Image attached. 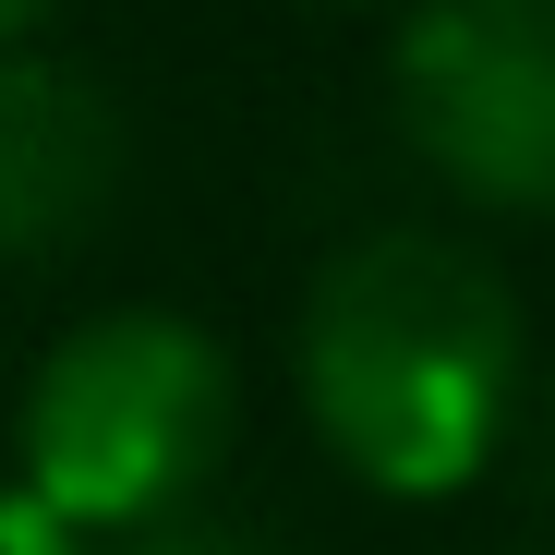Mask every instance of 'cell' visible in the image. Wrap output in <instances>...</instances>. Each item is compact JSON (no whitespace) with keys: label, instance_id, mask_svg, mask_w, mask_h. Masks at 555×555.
<instances>
[{"label":"cell","instance_id":"6da1fadb","mask_svg":"<svg viewBox=\"0 0 555 555\" xmlns=\"http://www.w3.org/2000/svg\"><path fill=\"white\" fill-rule=\"evenodd\" d=\"M314 435L375 495H459L519 399V302L472 242L362 230L302 302Z\"/></svg>","mask_w":555,"mask_h":555},{"label":"cell","instance_id":"7a4b0ae2","mask_svg":"<svg viewBox=\"0 0 555 555\" xmlns=\"http://www.w3.org/2000/svg\"><path fill=\"white\" fill-rule=\"evenodd\" d=\"M25 507L85 531H145L218 472L230 435V362L194 314H85L25 387Z\"/></svg>","mask_w":555,"mask_h":555},{"label":"cell","instance_id":"3957f363","mask_svg":"<svg viewBox=\"0 0 555 555\" xmlns=\"http://www.w3.org/2000/svg\"><path fill=\"white\" fill-rule=\"evenodd\" d=\"M399 121L472 206L555 218V0H423L399 25Z\"/></svg>","mask_w":555,"mask_h":555},{"label":"cell","instance_id":"277c9868","mask_svg":"<svg viewBox=\"0 0 555 555\" xmlns=\"http://www.w3.org/2000/svg\"><path fill=\"white\" fill-rule=\"evenodd\" d=\"M121 206V109L73 61L0 49V254H73Z\"/></svg>","mask_w":555,"mask_h":555},{"label":"cell","instance_id":"5b68a950","mask_svg":"<svg viewBox=\"0 0 555 555\" xmlns=\"http://www.w3.org/2000/svg\"><path fill=\"white\" fill-rule=\"evenodd\" d=\"M0 555H85V543H73L61 519H37L25 495H0Z\"/></svg>","mask_w":555,"mask_h":555},{"label":"cell","instance_id":"8992f818","mask_svg":"<svg viewBox=\"0 0 555 555\" xmlns=\"http://www.w3.org/2000/svg\"><path fill=\"white\" fill-rule=\"evenodd\" d=\"M37 13H49V0H0V37H25V25H37Z\"/></svg>","mask_w":555,"mask_h":555},{"label":"cell","instance_id":"52a82bcc","mask_svg":"<svg viewBox=\"0 0 555 555\" xmlns=\"http://www.w3.org/2000/svg\"><path fill=\"white\" fill-rule=\"evenodd\" d=\"M145 555H230V543H194V531H169V543H145Z\"/></svg>","mask_w":555,"mask_h":555},{"label":"cell","instance_id":"ba28073f","mask_svg":"<svg viewBox=\"0 0 555 555\" xmlns=\"http://www.w3.org/2000/svg\"><path fill=\"white\" fill-rule=\"evenodd\" d=\"M543 447H555V435H543Z\"/></svg>","mask_w":555,"mask_h":555}]
</instances>
